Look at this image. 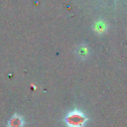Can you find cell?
Here are the masks:
<instances>
[{
	"label": "cell",
	"instance_id": "obj_1",
	"mask_svg": "<svg viewBox=\"0 0 127 127\" xmlns=\"http://www.w3.org/2000/svg\"><path fill=\"white\" fill-rule=\"evenodd\" d=\"M86 121V117L82 112L73 110L69 112L65 117V122L68 127H82Z\"/></svg>",
	"mask_w": 127,
	"mask_h": 127
},
{
	"label": "cell",
	"instance_id": "obj_2",
	"mask_svg": "<svg viewBox=\"0 0 127 127\" xmlns=\"http://www.w3.org/2000/svg\"><path fill=\"white\" fill-rule=\"evenodd\" d=\"M23 125V121H22V118L15 115L11 120H10V123H9V126L10 127H22Z\"/></svg>",
	"mask_w": 127,
	"mask_h": 127
},
{
	"label": "cell",
	"instance_id": "obj_3",
	"mask_svg": "<svg viewBox=\"0 0 127 127\" xmlns=\"http://www.w3.org/2000/svg\"><path fill=\"white\" fill-rule=\"evenodd\" d=\"M94 30L98 33H102L106 30V25L103 21H98L95 23V27H94Z\"/></svg>",
	"mask_w": 127,
	"mask_h": 127
}]
</instances>
